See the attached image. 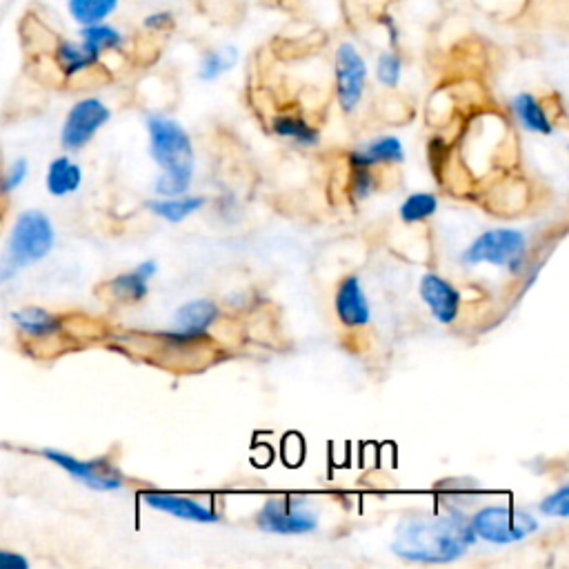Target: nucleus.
Masks as SVG:
<instances>
[{"label":"nucleus","instance_id":"2","mask_svg":"<svg viewBox=\"0 0 569 569\" xmlns=\"http://www.w3.org/2000/svg\"><path fill=\"white\" fill-rule=\"evenodd\" d=\"M149 154L163 167L156 178L154 192L163 198L183 196L194 178V145L187 129L163 114L147 116Z\"/></svg>","mask_w":569,"mask_h":569},{"label":"nucleus","instance_id":"10","mask_svg":"<svg viewBox=\"0 0 569 569\" xmlns=\"http://www.w3.org/2000/svg\"><path fill=\"white\" fill-rule=\"evenodd\" d=\"M218 305L212 301H192L178 307L174 314V329L167 334V341L174 345H192L207 336L209 327L216 323Z\"/></svg>","mask_w":569,"mask_h":569},{"label":"nucleus","instance_id":"15","mask_svg":"<svg viewBox=\"0 0 569 569\" xmlns=\"http://www.w3.org/2000/svg\"><path fill=\"white\" fill-rule=\"evenodd\" d=\"M101 61L103 56L96 54L92 47L81 41V38H78V41L63 38V41H58L54 47V63L58 69H61V74L65 78L81 76L89 72V69L101 65Z\"/></svg>","mask_w":569,"mask_h":569},{"label":"nucleus","instance_id":"8","mask_svg":"<svg viewBox=\"0 0 569 569\" xmlns=\"http://www.w3.org/2000/svg\"><path fill=\"white\" fill-rule=\"evenodd\" d=\"M256 525L267 534H309L318 527V516L303 501L281 496L269 498L261 507Z\"/></svg>","mask_w":569,"mask_h":569},{"label":"nucleus","instance_id":"16","mask_svg":"<svg viewBox=\"0 0 569 569\" xmlns=\"http://www.w3.org/2000/svg\"><path fill=\"white\" fill-rule=\"evenodd\" d=\"M12 321L16 325L18 332L29 338H36V341H43V338H52L63 329V318L56 316L52 312H47L43 307L27 305L21 309H14Z\"/></svg>","mask_w":569,"mask_h":569},{"label":"nucleus","instance_id":"27","mask_svg":"<svg viewBox=\"0 0 569 569\" xmlns=\"http://www.w3.org/2000/svg\"><path fill=\"white\" fill-rule=\"evenodd\" d=\"M29 176V163L25 158H16V161L5 169V174L0 176V194H12L21 187Z\"/></svg>","mask_w":569,"mask_h":569},{"label":"nucleus","instance_id":"20","mask_svg":"<svg viewBox=\"0 0 569 569\" xmlns=\"http://www.w3.org/2000/svg\"><path fill=\"white\" fill-rule=\"evenodd\" d=\"M207 205L205 196H169V198H156V201H149L147 209L154 216L163 218L167 223H183L185 218H189Z\"/></svg>","mask_w":569,"mask_h":569},{"label":"nucleus","instance_id":"31","mask_svg":"<svg viewBox=\"0 0 569 569\" xmlns=\"http://www.w3.org/2000/svg\"><path fill=\"white\" fill-rule=\"evenodd\" d=\"M376 23L383 27L389 47H392V49L401 47V27H398V21H396V16L392 12H381V14H378Z\"/></svg>","mask_w":569,"mask_h":569},{"label":"nucleus","instance_id":"11","mask_svg":"<svg viewBox=\"0 0 569 569\" xmlns=\"http://www.w3.org/2000/svg\"><path fill=\"white\" fill-rule=\"evenodd\" d=\"M423 303L441 325H452L461 314L463 296L458 289L438 274H425L418 285Z\"/></svg>","mask_w":569,"mask_h":569},{"label":"nucleus","instance_id":"19","mask_svg":"<svg viewBox=\"0 0 569 569\" xmlns=\"http://www.w3.org/2000/svg\"><path fill=\"white\" fill-rule=\"evenodd\" d=\"M45 185H47V192L56 198L74 194L83 185V169L78 167L72 158L58 156L47 167Z\"/></svg>","mask_w":569,"mask_h":569},{"label":"nucleus","instance_id":"29","mask_svg":"<svg viewBox=\"0 0 569 569\" xmlns=\"http://www.w3.org/2000/svg\"><path fill=\"white\" fill-rule=\"evenodd\" d=\"M176 27V16L169 9H156V12H149L143 18V29L147 34H167Z\"/></svg>","mask_w":569,"mask_h":569},{"label":"nucleus","instance_id":"25","mask_svg":"<svg viewBox=\"0 0 569 569\" xmlns=\"http://www.w3.org/2000/svg\"><path fill=\"white\" fill-rule=\"evenodd\" d=\"M403 56L398 54V49H385V52L378 54L376 58V67H374V76L381 87L385 89H396L403 81Z\"/></svg>","mask_w":569,"mask_h":569},{"label":"nucleus","instance_id":"32","mask_svg":"<svg viewBox=\"0 0 569 569\" xmlns=\"http://www.w3.org/2000/svg\"><path fill=\"white\" fill-rule=\"evenodd\" d=\"M29 558L12 552V549H0V569H29Z\"/></svg>","mask_w":569,"mask_h":569},{"label":"nucleus","instance_id":"13","mask_svg":"<svg viewBox=\"0 0 569 569\" xmlns=\"http://www.w3.org/2000/svg\"><path fill=\"white\" fill-rule=\"evenodd\" d=\"M334 309L343 327L358 329L369 323V318H372V309H369V301L363 292L361 278L358 276L343 278L341 285H338Z\"/></svg>","mask_w":569,"mask_h":569},{"label":"nucleus","instance_id":"5","mask_svg":"<svg viewBox=\"0 0 569 569\" xmlns=\"http://www.w3.org/2000/svg\"><path fill=\"white\" fill-rule=\"evenodd\" d=\"M527 254V241L523 232L516 229H492L476 236L465 252L461 254V261L465 265H496L507 267L509 272H518L525 263Z\"/></svg>","mask_w":569,"mask_h":569},{"label":"nucleus","instance_id":"22","mask_svg":"<svg viewBox=\"0 0 569 569\" xmlns=\"http://www.w3.org/2000/svg\"><path fill=\"white\" fill-rule=\"evenodd\" d=\"M272 132L285 141H294L301 147H316L321 141V132L309 125L307 118L296 114H278L272 118Z\"/></svg>","mask_w":569,"mask_h":569},{"label":"nucleus","instance_id":"18","mask_svg":"<svg viewBox=\"0 0 569 569\" xmlns=\"http://www.w3.org/2000/svg\"><path fill=\"white\" fill-rule=\"evenodd\" d=\"M512 112L518 118L527 132L552 136L554 134V121L547 114V107L541 98L532 92H521L512 98Z\"/></svg>","mask_w":569,"mask_h":569},{"label":"nucleus","instance_id":"23","mask_svg":"<svg viewBox=\"0 0 569 569\" xmlns=\"http://www.w3.org/2000/svg\"><path fill=\"white\" fill-rule=\"evenodd\" d=\"M123 0H67V14L78 27L105 23L112 18Z\"/></svg>","mask_w":569,"mask_h":569},{"label":"nucleus","instance_id":"9","mask_svg":"<svg viewBox=\"0 0 569 569\" xmlns=\"http://www.w3.org/2000/svg\"><path fill=\"white\" fill-rule=\"evenodd\" d=\"M109 118H112V109H109L101 98H81V101L74 103L72 109L67 112L61 129L63 147L67 152L83 149L109 123Z\"/></svg>","mask_w":569,"mask_h":569},{"label":"nucleus","instance_id":"12","mask_svg":"<svg viewBox=\"0 0 569 569\" xmlns=\"http://www.w3.org/2000/svg\"><path fill=\"white\" fill-rule=\"evenodd\" d=\"M143 503L147 507L156 509V512H165L174 518H181V521H192V523H216L218 512L212 507H207L203 503L194 501V498L183 496V494H172V492H156V489H147L141 494Z\"/></svg>","mask_w":569,"mask_h":569},{"label":"nucleus","instance_id":"26","mask_svg":"<svg viewBox=\"0 0 569 569\" xmlns=\"http://www.w3.org/2000/svg\"><path fill=\"white\" fill-rule=\"evenodd\" d=\"M438 209V198L434 194L427 192H416L412 196H407L398 214H401V221L407 225L423 223L427 218H432Z\"/></svg>","mask_w":569,"mask_h":569},{"label":"nucleus","instance_id":"14","mask_svg":"<svg viewBox=\"0 0 569 569\" xmlns=\"http://www.w3.org/2000/svg\"><path fill=\"white\" fill-rule=\"evenodd\" d=\"M156 272H158L156 261H145L136 269H132V272L112 278V281L107 283V292L114 298V301L141 303L147 298L149 281L156 276Z\"/></svg>","mask_w":569,"mask_h":569},{"label":"nucleus","instance_id":"1","mask_svg":"<svg viewBox=\"0 0 569 569\" xmlns=\"http://www.w3.org/2000/svg\"><path fill=\"white\" fill-rule=\"evenodd\" d=\"M474 543L476 534L463 514L414 516L398 525L392 552L409 563L443 565L461 558Z\"/></svg>","mask_w":569,"mask_h":569},{"label":"nucleus","instance_id":"28","mask_svg":"<svg viewBox=\"0 0 569 569\" xmlns=\"http://www.w3.org/2000/svg\"><path fill=\"white\" fill-rule=\"evenodd\" d=\"M538 509H541V514H545V516L567 518L569 516V487L567 485L558 487L554 494H549L547 498H543Z\"/></svg>","mask_w":569,"mask_h":569},{"label":"nucleus","instance_id":"24","mask_svg":"<svg viewBox=\"0 0 569 569\" xmlns=\"http://www.w3.org/2000/svg\"><path fill=\"white\" fill-rule=\"evenodd\" d=\"M78 36H81V41L85 45L92 47L94 52L101 54V56L121 52V49H125V43H127V38L121 32V29H118L116 25H112L109 21L89 25V27H81V32H78Z\"/></svg>","mask_w":569,"mask_h":569},{"label":"nucleus","instance_id":"3","mask_svg":"<svg viewBox=\"0 0 569 569\" xmlns=\"http://www.w3.org/2000/svg\"><path fill=\"white\" fill-rule=\"evenodd\" d=\"M54 243L56 229L52 221L43 212H38V209H27V212L16 218L3 261L14 274H18L23 267L43 261L45 256H49Z\"/></svg>","mask_w":569,"mask_h":569},{"label":"nucleus","instance_id":"17","mask_svg":"<svg viewBox=\"0 0 569 569\" xmlns=\"http://www.w3.org/2000/svg\"><path fill=\"white\" fill-rule=\"evenodd\" d=\"M349 165L352 167H376L383 163H403L405 161V149L401 138L396 136H378L374 141H369L365 147L356 149L347 156Z\"/></svg>","mask_w":569,"mask_h":569},{"label":"nucleus","instance_id":"30","mask_svg":"<svg viewBox=\"0 0 569 569\" xmlns=\"http://www.w3.org/2000/svg\"><path fill=\"white\" fill-rule=\"evenodd\" d=\"M376 178L372 167H352V196L363 201L369 194L374 192Z\"/></svg>","mask_w":569,"mask_h":569},{"label":"nucleus","instance_id":"4","mask_svg":"<svg viewBox=\"0 0 569 569\" xmlns=\"http://www.w3.org/2000/svg\"><path fill=\"white\" fill-rule=\"evenodd\" d=\"M469 525H472L476 538H483V541L492 545L518 543L538 529V521L532 514L505 505H489L478 509L469 518Z\"/></svg>","mask_w":569,"mask_h":569},{"label":"nucleus","instance_id":"7","mask_svg":"<svg viewBox=\"0 0 569 569\" xmlns=\"http://www.w3.org/2000/svg\"><path fill=\"white\" fill-rule=\"evenodd\" d=\"M41 456L49 463L65 469V472L76 478L78 483L94 489V492H118L123 489L125 478L118 469L107 461V458H94V461H81L72 454H65L61 449H41Z\"/></svg>","mask_w":569,"mask_h":569},{"label":"nucleus","instance_id":"21","mask_svg":"<svg viewBox=\"0 0 569 569\" xmlns=\"http://www.w3.org/2000/svg\"><path fill=\"white\" fill-rule=\"evenodd\" d=\"M238 58H241V52H238L236 45H221V47H212L201 56L198 61V78L203 83H214L218 78L225 76L227 72L238 65Z\"/></svg>","mask_w":569,"mask_h":569},{"label":"nucleus","instance_id":"6","mask_svg":"<svg viewBox=\"0 0 569 569\" xmlns=\"http://www.w3.org/2000/svg\"><path fill=\"white\" fill-rule=\"evenodd\" d=\"M369 81V65L361 49L352 41L336 45L334 52V85L336 101L345 114H354L361 107Z\"/></svg>","mask_w":569,"mask_h":569}]
</instances>
